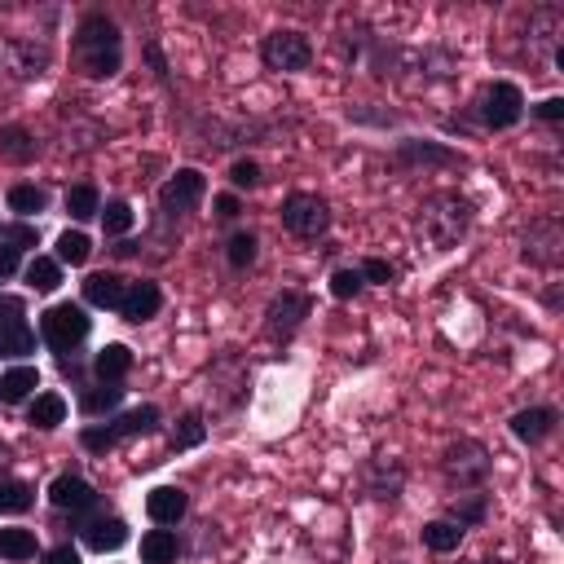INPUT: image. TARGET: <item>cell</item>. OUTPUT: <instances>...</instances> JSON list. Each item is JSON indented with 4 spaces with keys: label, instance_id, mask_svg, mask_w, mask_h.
I'll list each match as a JSON object with an SVG mask.
<instances>
[{
    "label": "cell",
    "instance_id": "cell-1",
    "mask_svg": "<svg viewBox=\"0 0 564 564\" xmlns=\"http://www.w3.org/2000/svg\"><path fill=\"white\" fill-rule=\"evenodd\" d=\"M70 53H75V66H79L88 79H110V75H119V66H123V31H119V22H115L110 13H101V9L84 13L79 26H75Z\"/></svg>",
    "mask_w": 564,
    "mask_h": 564
},
{
    "label": "cell",
    "instance_id": "cell-2",
    "mask_svg": "<svg viewBox=\"0 0 564 564\" xmlns=\"http://www.w3.org/2000/svg\"><path fill=\"white\" fill-rule=\"evenodd\" d=\"M467 225H471V203H467L458 189H436V194H427V198L419 203V212H414V234H419L432 251L458 247L463 234H467Z\"/></svg>",
    "mask_w": 564,
    "mask_h": 564
},
{
    "label": "cell",
    "instance_id": "cell-3",
    "mask_svg": "<svg viewBox=\"0 0 564 564\" xmlns=\"http://www.w3.org/2000/svg\"><path fill=\"white\" fill-rule=\"evenodd\" d=\"M489 471H494V454H489L485 441H476V436H458V441H449V445L441 449V476H445V485L458 489V494L480 489V485L489 480Z\"/></svg>",
    "mask_w": 564,
    "mask_h": 564
},
{
    "label": "cell",
    "instance_id": "cell-4",
    "mask_svg": "<svg viewBox=\"0 0 564 564\" xmlns=\"http://www.w3.org/2000/svg\"><path fill=\"white\" fill-rule=\"evenodd\" d=\"M154 427H159V405H137V410H128V414H119V419H110V423L84 427V432H79V445H84L88 454H106V449H115V445H123V441H132V436H150Z\"/></svg>",
    "mask_w": 564,
    "mask_h": 564
},
{
    "label": "cell",
    "instance_id": "cell-5",
    "mask_svg": "<svg viewBox=\"0 0 564 564\" xmlns=\"http://www.w3.org/2000/svg\"><path fill=\"white\" fill-rule=\"evenodd\" d=\"M88 330H93V317L79 308V304H53V308H44L40 313V339L57 352V357H66V352H75L84 339H88Z\"/></svg>",
    "mask_w": 564,
    "mask_h": 564
},
{
    "label": "cell",
    "instance_id": "cell-6",
    "mask_svg": "<svg viewBox=\"0 0 564 564\" xmlns=\"http://www.w3.org/2000/svg\"><path fill=\"white\" fill-rule=\"evenodd\" d=\"M278 216H282V229L295 238H322L330 229V203L322 194H308V189H291L282 198Z\"/></svg>",
    "mask_w": 564,
    "mask_h": 564
},
{
    "label": "cell",
    "instance_id": "cell-7",
    "mask_svg": "<svg viewBox=\"0 0 564 564\" xmlns=\"http://www.w3.org/2000/svg\"><path fill=\"white\" fill-rule=\"evenodd\" d=\"M260 62L269 70H308L313 62V40L295 26H278L260 40Z\"/></svg>",
    "mask_w": 564,
    "mask_h": 564
},
{
    "label": "cell",
    "instance_id": "cell-8",
    "mask_svg": "<svg viewBox=\"0 0 564 564\" xmlns=\"http://www.w3.org/2000/svg\"><path fill=\"white\" fill-rule=\"evenodd\" d=\"M476 115L485 128L502 132V128H516L524 119V93L511 84V79H494L485 84V93L476 97Z\"/></svg>",
    "mask_w": 564,
    "mask_h": 564
},
{
    "label": "cell",
    "instance_id": "cell-9",
    "mask_svg": "<svg viewBox=\"0 0 564 564\" xmlns=\"http://www.w3.org/2000/svg\"><path fill=\"white\" fill-rule=\"evenodd\" d=\"M520 256L533 269H560V260H564V225H560V216L529 220V229L520 238Z\"/></svg>",
    "mask_w": 564,
    "mask_h": 564
},
{
    "label": "cell",
    "instance_id": "cell-10",
    "mask_svg": "<svg viewBox=\"0 0 564 564\" xmlns=\"http://www.w3.org/2000/svg\"><path fill=\"white\" fill-rule=\"evenodd\" d=\"M203 194H207V176H203L198 167H176V172L163 181V189H159V212H163L167 220H185L189 212H198Z\"/></svg>",
    "mask_w": 564,
    "mask_h": 564
},
{
    "label": "cell",
    "instance_id": "cell-11",
    "mask_svg": "<svg viewBox=\"0 0 564 564\" xmlns=\"http://www.w3.org/2000/svg\"><path fill=\"white\" fill-rule=\"evenodd\" d=\"M308 313H313V300H308L304 291H295V286H282V291L264 304V335H269L273 344H286V339L304 326Z\"/></svg>",
    "mask_w": 564,
    "mask_h": 564
},
{
    "label": "cell",
    "instance_id": "cell-12",
    "mask_svg": "<svg viewBox=\"0 0 564 564\" xmlns=\"http://www.w3.org/2000/svg\"><path fill=\"white\" fill-rule=\"evenodd\" d=\"M0 62L13 79H40L53 62V48H48L44 35H13V40L0 44Z\"/></svg>",
    "mask_w": 564,
    "mask_h": 564
},
{
    "label": "cell",
    "instance_id": "cell-13",
    "mask_svg": "<svg viewBox=\"0 0 564 564\" xmlns=\"http://www.w3.org/2000/svg\"><path fill=\"white\" fill-rule=\"evenodd\" d=\"M361 489H366L375 502L401 498V489H405V463L392 458V454H370V458L361 463Z\"/></svg>",
    "mask_w": 564,
    "mask_h": 564
},
{
    "label": "cell",
    "instance_id": "cell-14",
    "mask_svg": "<svg viewBox=\"0 0 564 564\" xmlns=\"http://www.w3.org/2000/svg\"><path fill=\"white\" fill-rule=\"evenodd\" d=\"M48 502H53L57 511H70L75 520H88L93 511H101V494H97L84 476H70V471H62V476L48 485Z\"/></svg>",
    "mask_w": 564,
    "mask_h": 564
},
{
    "label": "cell",
    "instance_id": "cell-15",
    "mask_svg": "<svg viewBox=\"0 0 564 564\" xmlns=\"http://www.w3.org/2000/svg\"><path fill=\"white\" fill-rule=\"evenodd\" d=\"M35 352V330L22 313V300L0 295V357H26Z\"/></svg>",
    "mask_w": 564,
    "mask_h": 564
},
{
    "label": "cell",
    "instance_id": "cell-16",
    "mask_svg": "<svg viewBox=\"0 0 564 564\" xmlns=\"http://www.w3.org/2000/svg\"><path fill=\"white\" fill-rule=\"evenodd\" d=\"M392 159H397L401 167H458V163H463L458 150H449V145H441V141H419V137L397 141Z\"/></svg>",
    "mask_w": 564,
    "mask_h": 564
},
{
    "label": "cell",
    "instance_id": "cell-17",
    "mask_svg": "<svg viewBox=\"0 0 564 564\" xmlns=\"http://www.w3.org/2000/svg\"><path fill=\"white\" fill-rule=\"evenodd\" d=\"M560 35H564V9H555V4H542V9H533V13H529V31H524V44H529V53H533V57H546V53H555V48H560Z\"/></svg>",
    "mask_w": 564,
    "mask_h": 564
},
{
    "label": "cell",
    "instance_id": "cell-18",
    "mask_svg": "<svg viewBox=\"0 0 564 564\" xmlns=\"http://www.w3.org/2000/svg\"><path fill=\"white\" fill-rule=\"evenodd\" d=\"M79 538H84L88 551L106 555V551H119L128 542V524L119 516H110V511H93L88 520H79Z\"/></svg>",
    "mask_w": 564,
    "mask_h": 564
},
{
    "label": "cell",
    "instance_id": "cell-19",
    "mask_svg": "<svg viewBox=\"0 0 564 564\" xmlns=\"http://www.w3.org/2000/svg\"><path fill=\"white\" fill-rule=\"evenodd\" d=\"M163 308V291H159V282H150V278H137V282H128L123 286V300H119V317L123 322H150L154 313Z\"/></svg>",
    "mask_w": 564,
    "mask_h": 564
},
{
    "label": "cell",
    "instance_id": "cell-20",
    "mask_svg": "<svg viewBox=\"0 0 564 564\" xmlns=\"http://www.w3.org/2000/svg\"><path fill=\"white\" fill-rule=\"evenodd\" d=\"M555 423H560V410L555 405H524V410H516L511 414V436L516 441H524V445H542L551 432H555Z\"/></svg>",
    "mask_w": 564,
    "mask_h": 564
},
{
    "label": "cell",
    "instance_id": "cell-21",
    "mask_svg": "<svg viewBox=\"0 0 564 564\" xmlns=\"http://www.w3.org/2000/svg\"><path fill=\"white\" fill-rule=\"evenodd\" d=\"M145 511H150V520H154L159 529H167V524L185 520V511H189V494H185L181 485H159V489H150Z\"/></svg>",
    "mask_w": 564,
    "mask_h": 564
},
{
    "label": "cell",
    "instance_id": "cell-22",
    "mask_svg": "<svg viewBox=\"0 0 564 564\" xmlns=\"http://www.w3.org/2000/svg\"><path fill=\"white\" fill-rule=\"evenodd\" d=\"M123 286H128V278H119V273H88L84 278V300L93 304V308H115L119 313V300H123Z\"/></svg>",
    "mask_w": 564,
    "mask_h": 564
},
{
    "label": "cell",
    "instance_id": "cell-23",
    "mask_svg": "<svg viewBox=\"0 0 564 564\" xmlns=\"http://www.w3.org/2000/svg\"><path fill=\"white\" fill-rule=\"evenodd\" d=\"M40 154V141H35V132H26L22 123H4L0 128V163H31Z\"/></svg>",
    "mask_w": 564,
    "mask_h": 564
},
{
    "label": "cell",
    "instance_id": "cell-24",
    "mask_svg": "<svg viewBox=\"0 0 564 564\" xmlns=\"http://www.w3.org/2000/svg\"><path fill=\"white\" fill-rule=\"evenodd\" d=\"M445 520H454V524H463V529L485 524V520H489V494H485V489H467V494H458V498L449 502Z\"/></svg>",
    "mask_w": 564,
    "mask_h": 564
},
{
    "label": "cell",
    "instance_id": "cell-25",
    "mask_svg": "<svg viewBox=\"0 0 564 564\" xmlns=\"http://www.w3.org/2000/svg\"><path fill=\"white\" fill-rule=\"evenodd\" d=\"M132 370V348L128 344H106L97 357H93V375L101 383H123V375Z\"/></svg>",
    "mask_w": 564,
    "mask_h": 564
},
{
    "label": "cell",
    "instance_id": "cell-26",
    "mask_svg": "<svg viewBox=\"0 0 564 564\" xmlns=\"http://www.w3.org/2000/svg\"><path fill=\"white\" fill-rule=\"evenodd\" d=\"M419 538H423V546H427V551H436V555H449V551H458V546H463L467 529L441 516V520H427V524L419 529Z\"/></svg>",
    "mask_w": 564,
    "mask_h": 564
},
{
    "label": "cell",
    "instance_id": "cell-27",
    "mask_svg": "<svg viewBox=\"0 0 564 564\" xmlns=\"http://www.w3.org/2000/svg\"><path fill=\"white\" fill-rule=\"evenodd\" d=\"M22 247H35V229H31V225H9V229H0V278L18 273Z\"/></svg>",
    "mask_w": 564,
    "mask_h": 564
},
{
    "label": "cell",
    "instance_id": "cell-28",
    "mask_svg": "<svg viewBox=\"0 0 564 564\" xmlns=\"http://www.w3.org/2000/svg\"><path fill=\"white\" fill-rule=\"evenodd\" d=\"M35 388H40V370L35 366H13V370L0 375V401L4 405H22Z\"/></svg>",
    "mask_w": 564,
    "mask_h": 564
},
{
    "label": "cell",
    "instance_id": "cell-29",
    "mask_svg": "<svg viewBox=\"0 0 564 564\" xmlns=\"http://www.w3.org/2000/svg\"><path fill=\"white\" fill-rule=\"evenodd\" d=\"M203 441H207V419H203V410H185V414L176 419L172 436H167V449L181 454V449H194V445H203Z\"/></svg>",
    "mask_w": 564,
    "mask_h": 564
},
{
    "label": "cell",
    "instance_id": "cell-30",
    "mask_svg": "<svg viewBox=\"0 0 564 564\" xmlns=\"http://www.w3.org/2000/svg\"><path fill=\"white\" fill-rule=\"evenodd\" d=\"M176 555H181V542L172 529L141 533V564H176Z\"/></svg>",
    "mask_w": 564,
    "mask_h": 564
},
{
    "label": "cell",
    "instance_id": "cell-31",
    "mask_svg": "<svg viewBox=\"0 0 564 564\" xmlns=\"http://www.w3.org/2000/svg\"><path fill=\"white\" fill-rule=\"evenodd\" d=\"M66 419V397H57V392H40L31 405H26V423L31 427H57Z\"/></svg>",
    "mask_w": 564,
    "mask_h": 564
},
{
    "label": "cell",
    "instance_id": "cell-32",
    "mask_svg": "<svg viewBox=\"0 0 564 564\" xmlns=\"http://www.w3.org/2000/svg\"><path fill=\"white\" fill-rule=\"evenodd\" d=\"M31 502H35V489L26 480L0 476V516H22V511H31Z\"/></svg>",
    "mask_w": 564,
    "mask_h": 564
},
{
    "label": "cell",
    "instance_id": "cell-33",
    "mask_svg": "<svg viewBox=\"0 0 564 564\" xmlns=\"http://www.w3.org/2000/svg\"><path fill=\"white\" fill-rule=\"evenodd\" d=\"M66 212H70V220H93V216L101 212V198H97V185H88V181H79V185H70V189H66Z\"/></svg>",
    "mask_w": 564,
    "mask_h": 564
},
{
    "label": "cell",
    "instance_id": "cell-34",
    "mask_svg": "<svg viewBox=\"0 0 564 564\" xmlns=\"http://www.w3.org/2000/svg\"><path fill=\"white\" fill-rule=\"evenodd\" d=\"M57 282H62V264H57L53 256H35V260L26 264V286H31V291L48 295V291H57Z\"/></svg>",
    "mask_w": 564,
    "mask_h": 564
},
{
    "label": "cell",
    "instance_id": "cell-35",
    "mask_svg": "<svg viewBox=\"0 0 564 564\" xmlns=\"http://www.w3.org/2000/svg\"><path fill=\"white\" fill-rule=\"evenodd\" d=\"M256 234L251 229H238V234H229V242H225V260H229V269H251L256 264Z\"/></svg>",
    "mask_w": 564,
    "mask_h": 564
},
{
    "label": "cell",
    "instance_id": "cell-36",
    "mask_svg": "<svg viewBox=\"0 0 564 564\" xmlns=\"http://www.w3.org/2000/svg\"><path fill=\"white\" fill-rule=\"evenodd\" d=\"M88 251H93V242H88L84 229H62L57 234V264H84Z\"/></svg>",
    "mask_w": 564,
    "mask_h": 564
},
{
    "label": "cell",
    "instance_id": "cell-37",
    "mask_svg": "<svg viewBox=\"0 0 564 564\" xmlns=\"http://www.w3.org/2000/svg\"><path fill=\"white\" fill-rule=\"evenodd\" d=\"M35 555V533L31 529H0V560H31Z\"/></svg>",
    "mask_w": 564,
    "mask_h": 564
},
{
    "label": "cell",
    "instance_id": "cell-38",
    "mask_svg": "<svg viewBox=\"0 0 564 564\" xmlns=\"http://www.w3.org/2000/svg\"><path fill=\"white\" fill-rule=\"evenodd\" d=\"M123 401V388L119 383H97V388H88L84 397H79V410L84 414H106V410H115Z\"/></svg>",
    "mask_w": 564,
    "mask_h": 564
},
{
    "label": "cell",
    "instance_id": "cell-39",
    "mask_svg": "<svg viewBox=\"0 0 564 564\" xmlns=\"http://www.w3.org/2000/svg\"><path fill=\"white\" fill-rule=\"evenodd\" d=\"M44 203H48V194L40 189V185H13L9 189V212H18V216H35V212H44Z\"/></svg>",
    "mask_w": 564,
    "mask_h": 564
},
{
    "label": "cell",
    "instance_id": "cell-40",
    "mask_svg": "<svg viewBox=\"0 0 564 564\" xmlns=\"http://www.w3.org/2000/svg\"><path fill=\"white\" fill-rule=\"evenodd\" d=\"M97 216H101V229H106L110 238H123V234L132 229V207H128L123 198H110V203H106Z\"/></svg>",
    "mask_w": 564,
    "mask_h": 564
},
{
    "label": "cell",
    "instance_id": "cell-41",
    "mask_svg": "<svg viewBox=\"0 0 564 564\" xmlns=\"http://www.w3.org/2000/svg\"><path fill=\"white\" fill-rule=\"evenodd\" d=\"M361 269H335L330 273V295L335 300H352V295H361Z\"/></svg>",
    "mask_w": 564,
    "mask_h": 564
},
{
    "label": "cell",
    "instance_id": "cell-42",
    "mask_svg": "<svg viewBox=\"0 0 564 564\" xmlns=\"http://www.w3.org/2000/svg\"><path fill=\"white\" fill-rule=\"evenodd\" d=\"M229 185H234V189H256V185H260V163H256V159H234Z\"/></svg>",
    "mask_w": 564,
    "mask_h": 564
},
{
    "label": "cell",
    "instance_id": "cell-43",
    "mask_svg": "<svg viewBox=\"0 0 564 564\" xmlns=\"http://www.w3.org/2000/svg\"><path fill=\"white\" fill-rule=\"evenodd\" d=\"M357 269H361V282H392V264H388V260H379V256L361 260Z\"/></svg>",
    "mask_w": 564,
    "mask_h": 564
},
{
    "label": "cell",
    "instance_id": "cell-44",
    "mask_svg": "<svg viewBox=\"0 0 564 564\" xmlns=\"http://www.w3.org/2000/svg\"><path fill=\"white\" fill-rule=\"evenodd\" d=\"M145 62H150V70H154V79H159V84H172V79H167V62H163L159 40H145Z\"/></svg>",
    "mask_w": 564,
    "mask_h": 564
},
{
    "label": "cell",
    "instance_id": "cell-45",
    "mask_svg": "<svg viewBox=\"0 0 564 564\" xmlns=\"http://www.w3.org/2000/svg\"><path fill=\"white\" fill-rule=\"evenodd\" d=\"M533 115H538V119H546V123L564 119V97H546V101H538V106H533Z\"/></svg>",
    "mask_w": 564,
    "mask_h": 564
},
{
    "label": "cell",
    "instance_id": "cell-46",
    "mask_svg": "<svg viewBox=\"0 0 564 564\" xmlns=\"http://www.w3.org/2000/svg\"><path fill=\"white\" fill-rule=\"evenodd\" d=\"M44 564H79V551H75L70 542H62V546L44 551Z\"/></svg>",
    "mask_w": 564,
    "mask_h": 564
},
{
    "label": "cell",
    "instance_id": "cell-47",
    "mask_svg": "<svg viewBox=\"0 0 564 564\" xmlns=\"http://www.w3.org/2000/svg\"><path fill=\"white\" fill-rule=\"evenodd\" d=\"M238 212H242V207H238L234 194H220V198H216V220H234Z\"/></svg>",
    "mask_w": 564,
    "mask_h": 564
},
{
    "label": "cell",
    "instance_id": "cell-48",
    "mask_svg": "<svg viewBox=\"0 0 564 564\" xmlns=\"http://www.w3.org/2000/svg\"><path fill=\"white\" fill-rule=\"evenodd\" d=\"M476 564H507V560H476Z\"/></svg>",
    "mask_w": 564,
    "mask_h": 564
},
{
    "label": "cell",
    "instance_id": "cell-49",
    "mask_svg": "<svg viewBox=\"0 0 564 564\" xmlns=\"http://www.w3.org/2000/svg\"><path fill=\"white\" fill-rule=\"evenodd\" d=\"M401 564H405V560H401Z\"/></svg>",
    "mask_w": 564,
    "mask_h": 564
}]
</instances>
